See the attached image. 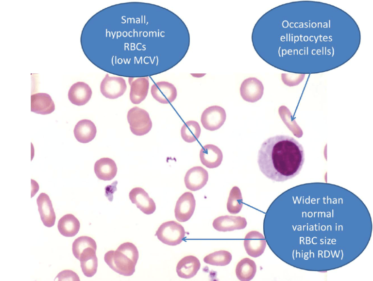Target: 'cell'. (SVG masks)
<instances>
[{
  "instance_id": "obj_1",
  "label": "cell",
  "mask_w": 373,
  "mask_h": 281,
  "mask_svg": "<svg viewBox=\"0 0 373 281\" xmlns=\"http://www.w3.org/2000/svg\"><path fill=\"white\" fill-rule=\"evenodd\" d=\"M264 232L271 250L295 268L325 272L364 251L372 221L363 202L339 186L322 182L289 189L271 203Z\"/></svg>"
},
{
  "instance_id": "obj_6",
  "label": "cell",
  "mask_w": 373,
  "mask_h": 281,
  "mask_svg": "<svg viewBox=\"0 0 373 281\" xmlns=\"http://www.w3.org/2000/svg\"><path fill=\"white\" fill-rule=\"evenodd\" d=\"M155 235L162 243L174 246L180 244L185 236L184 228L179 223L172 220L162 223Z\"/></svg>"
},
{
  "instance_id": "obj_30",
  "label": "cell",
  "mask_w": 373,
  "mask_h": 281,
  "mask_svg": "<svg viewBox=\"0 0 373 281\" xmlns=\"http://www.w3.org/2000/svg\"><path fill=\"white\" fill-rule=\"evenodd\" d=\"M87 248H92L97 250L95 241L87 236H82L76 239L72 244V253L74 257L79 260L83 251Z\"/></svg>"
},
{
  "instance_id": "obj_11",
  "label": "cell",
  "mask_w": 373,
  "mask_h": 281,
  "mask_svg": "<svg viewBox=\"0 0 373 281\" xmlns=\"http://www.w3.org/2000/svg\"><path fill=\"white\" fill-rule=\"evenodd\" d=\"M151 93L154 99L162 104L172 102L177 95L175 86L166 81L158 82L153 84L151 86Z\"/></svg>"
},
{
  "instance_id": "obj_31",
  "label": "cell",
  "mask_w": 373,
  "mask_h": 281,
  "mask_svg": "<svg viewBox=\"0 0 373 281\" xmlns=\"http://www.w3.org/2000/svg\"><path fill=\"white\" fill-rule=\"evenodd\" d=\"M283 83L288 86H295L299 84L305 77V74L292 73H282L281 75Z\"/></svg>"
},
{
  "instance_id": "obj_3",
  "label": "cell",
  "mask_w": 373,
  "mask_h": 281,
  "mask_svg": "<svg viewBox=\"0 0 373 281\" xmlns=\"http://www.w3.org/2000/svg\"><path fill=\"white\" fill-rule=\"evenodd\" d=\"M304 162L305 153L301 144L285 135L271 137L264 141L257 156L261 172L269 179L278 182L297 176Z\"/></svg>"
},
{
  "instance_id": "obj_19",
  "label": "cell",
  "mask_w": 373,
  "mask_h": 281,
  "mask_svg": "<svg viewBox=\"0 0 373 281\" xmlns=\"http://www.w3.org/2000/svg\"><path fill=\"white\" fill-rule=\"evenodd\" d=\"M200 159L202 164L209 168L218 167L221 163L223 154L217 146L207 144L203 147L200 151Z\"/></svg>"
},
{
  "instance_id": "obj_32",
  "label": "cell",
  "mask_w": 373,
  "mask_h": 281,
  "mask_svg": "<svg viewBox=\"0 0 373 281\" xmlns=\"http://www.w3.org/2000/svg\"><path fill=\"white\" fill-rule=\"evenodd\" d=\"M58 281H80L78 275L73 271L64 270L59 272L56 276Z\"/></svg>"
},
{
  "instance_id": "obj_10",
  "label": "cell",
  "mask_w": 373,
  "mask_h": 281,
  "mask_svg": "<svg viewBox=\"0 0 373 281\" xmlns=\"http://www.w3.org/2000/svg\"><path fill=\"white\" fill-rule=\"evenodd\" d=\"M264 93L262 83L254 77H250L244 80L240 87V93L242 98L249 102H255L259 100Z\"/></svg>"
},
{
  "instance_id": "obj_22",
  "label": "cell",
  "mask_w": 373,
  "mask_h": 281,
  "mask_svg": "<svg viewBox=\"0 0 373 281\" xmlns=\"http://www.w3.org/2000/svg\"><path fill=\"white\" fill-rule=\"evenodd\" d=\"M74 135L76 140L82 143H87L96 136L97 129L95 124L90 120L84 119L76 124Z\"/></svg>"
},
{
  "instance_id": "obj_21",
  "label": "cell",
  "mask_w": 373,
  "mask_h": 281,
  "mask_svg": "<svg viewBox=\"0 0 373 281\" xmlns=\"http://www.w3.org/2000/svg\"><path fill=\"white\" fill-rule=\"evenodd\" d=\"M200 267V262L196 257L188 255L179 261L176 266V272L181 278L190 279L196 275Z\"/></svg>"
},
{
  "instance_id": "obj_28",
  "label": "cell",
  "mask_w": 373,
  "mask_h": 281,
  "mask_svg": "<svg viewBox=\"0 0 373 281\" xmlns=\"http://www.w3.org/2000/svg\"><path fill=\"white\" fill-rule=\"evenodd\" d=\"M232 259V255L229 251L220 250L208 254L203 258V261L212 265L225 266L229 264Z\"/></svg>"
},
{
  "instance_id": "obj_25",
  "label": "cell",
  "mask_w": 373,
  "mask_h": 281,
  "mask_svg": "<svg viewBox=\"0 0 373 281\" xmlns=\"http://www.w3.org/2000/svg\"><path fill=\"white\" fill-rule=\"evenodd\" d=\"M79 220L72 214H68L63 216L58 221L57 228L59 232L66 237L75 236L80 230Z\"/></svg>"
},
{
  "instance_id": "obj_29",
  "label": "cell",
  "mask_w": 373,
  "mask_h": 281,
  "mask_svg": "<svg viewBox=\"0 0 373 281\" xmlns=\"http://www.w3.org/2000/svg\"><path fill=\"white\" fill-rule=\"evenodd\" d=\"M243 206V199L240 189L234 186L230 190L227 202V209L232 214L240 212Z\"/></svg>"
},
{
  "instance_id": "obj_4",
  "label": "cell",
  "mask_w": 373,
  "mask_h": 281,
  "mask_svg": "<svg viewBox=\"0 0 373 281\" xmlns=\"http://www.w3.org/2000/svg\"><path fill=\"white\" fill-rule=\"evenodd\" d=\"M139 257L136 246L131 242H125L119 246L116 250H110L104 255V260L107 265L118 274L132 276Z\"/></svg>"
},
{
  "instance_id": "obj_13",
  "label": "cell",
  "mask_w": 373,
  "mask_h": 281,
  "mask_svg": "<svg viewBox=\"0 0 373 281\" xmlns=\"http://www.w3.org/2000/svg\"><path fill=\"white\" fill-rule=\"evenodd\" d=\"M129 196L132 203L136 204L144 214L151 215L155 212V203L142 188L136 187L133 188L130 191Z\"/></svg>"
},
{
  "instance_id": "obj_12",
  "label": "cell",
  "mask_w": 373,
  "mask_h": 281,
  "mask_svg": "<svg viewBox=\"0 0 373 281\" xmlns=\"http://www.w3.org/2000/svg\"><path fill=\"white\" fill-rule=\"evenodd\" d=\"M267 241L264 236L256 231H249L244 240V247L247 253L254 258L261 256L265 251Z\"/></svg>"
},
{
  "instance_id": "obj_7",
  "label": "cell",
  "mask_w": 373,
  "mask_h": 281,
  "mask_svg": "<svg viewBox=\"0 0 373 281\" xmlns=\"http://www.w3.org/2000/svg\"><path fill=\"white\" fill-rule=\"evenodd\" d=\"M126 89V81L120 76H110L106 74L100 84L101 93L109 99H116L121 97Z\"/></svg>"
},
{
  "instance_id": "obj_17",
  "label": "cell",
  "mask_w": 373,
  "mask_h": 281,
  "mask_svg": "<svg viewBox=\"0 0 373 281\" xmlns=\"http://www.w3.org/2000/svg\"><path fill=\"white\" fill-rule=\"evenodd\" d=\"M36 202L44 225L47 227H52L55 222L56 216L50 197L47 194L41 193L37 197Z\"/></svg>"
},
{
  "instance_id": "obj_8",
  "label": "cell",
  "mask_w": 373,
  "mask_h": 281,
  "mask_svg": "<svg viewBox=\"0 0 373 281\" xmlns=\"http://www.w3.org/2000/svg\"><path fill=\"white\" fill-rule=\"evenodd\" d=\"M226 118L225 110L218 105L206 108L202 113L201 121L206 130L214 131L220 129L224 124Z\"/></svg>"
},
{
  "instance_id": "obj_20",
  "label": "cell",
  "mask_w": 373,
  "mask_h": 281,
  "mask_svg": "<svg viewBox=\"0 0 373 281\" xmlns=\"http://www.w3.org/2000/svg\"><path fill=\"white\" fill-rule=\"evenodd\" d=\"M31 111L41 115H48L55 110L51 97L47 93H38L31 96Z\"/></svg>"
},
{
  "instance_id": "obj_16",
  "label": "cell",
  "mask_w": 373,
  "mask_h": 281,
  "mask_svg": "<svg viewBox=\"0 0 373 281\" xmlns=\"http://www.w3.org/2000/svg\"><path fill=\"white\" fill-rule=\"evenodd\" d=\"M212 225L219 231H231L244 229L247 226V221L245 217L240 216L226 215L215 218Z\"/></svg>"
},
{
  "instance_id": "obj_27",
  "label": "cell",
  "mask_w": 373,
  "mask_h": 281,
  "mask_svg": "<svg viewBox=\"0 0 373 281\" xmlns=\"http://www.w3.org/2000/svg\"><path fill=\"white\" fill-rule=\"evenodd\" d=\"M201 129L199 124L194 120L185 122L181 129L182 139L186 142L192 143L200 137Z\"/></svg>"
},
{
  "instance_id": "obj_24",
  "label": "cell",
  "mask_w": 373,
  "mask_h": 281,
  "mask_svg": "<svg viewBox=\"0 0 373 281\" xmlns=\"http://www.w3.org/2000/svg\"><path fill=\"white\" fill-rule=\"evenodd\" d=\"M96 250L92 248L84 249L80 256L81 267L84 275L87 277H93L97 272L98 259Z\"/></svg>"
},
{
  "instance_id": "obj_2",
  "label": "cell",
  "mask_w": 373,
  "mask_h": 281,
  "mask_svg": "<svg viewBox=\"0 0 373 281\" xmlns=\"http://www.w3.org/2000/svg\"><path fill=\"white\" fill-rule=\"evenodd\" d=\"M122 12L120 8V28L117 31V45L120 48V71L122 68L147 67L149 76L167 70L161 64L167 56V45L171 43V29L167 20L152 17L153 13Z\"/></svg>"
},
{
  "instance_id": "obj_14",
  "label": "cell",
  "mask_w": 373,
  "mask_h": 281,
  "mask_svg": "<svg viewBox=\"0 0 373 281\" xmlns=\"http://www.w3.org/2000/svg\"><path fill=\"white\" fill-rule=\"evenodd\" d=\"M208 180L207 171L202 166H196L187 171L184 178V182L188 189L196 191L203 187Z\"/></svg>"
},
{
  "instance_id": "obj_26",
  "label": "cell",
  "mask_w": 373,
  "mask_h": 281,
  "mask_svg": "<svg viewBox=\"0 0 373 281\" xmlns=\"http://www.w3.org/2000/svg\"><path fill=\"white\" fill-rule=\"evenodd\" d=\"M256 272V265L255 262L248 258L241 260L236 267V274L238 280L248 281L252 280Z\"/></svg>"
},
{
  "instance_id": "obj_18",
  "label": "cell",
  "mask_w": 373,
  "mask_h": 281,
  "mask_svg": "<svg viewBox=\"0 0 373 281\" xmlns=\"http://www.w3.org/2000/svg\"><path fill=\"white\" fill-rule=\"evenodd\" d=\"M92 94V90L88 84L84 82H78L70 87L68 92V98L72 104L82 106L89 101Z\"/></svg>"
},
{
  "instance_id": "obj_5",
  "label": "cell",
  "mask_w": 373,
  "mask_h": 281,
  "mask_svg": "<svg viewBox=\"0 0 373 281\" xmlns=\"http://www.w3.org/2000/svg\"><path fill=\"white\" fill-rule=\"evenodd\" d=\"M127 118L131 132L136 136H142L152 129V122L145 110L135 106L128 112Z\"/></svg>"
},
{
  "instance_id": "obj_15",
  "label": "cell",
  "mask_w": 373,
  "mask_h": 281,
  "mask_svg": "<svg viewBox=\"0 0 373 281\" xmlns=\"http://www.w3.org/2000/svg\"><path fill=\"white\" fill-rule=\"evenodd\" d=\"M128 82L130 85V99L134 104H139L148 95L150 85L149 77H142L136 79L129 77Z\"/></svg>"
},
{
  "instance_id": "obj_9",
  "label": "cell",
  "mask_w": 373,
  "mask_h": 281,
  "mask_svg": "<svg viewBox=\"0 0 373 281\" xmlns=\"http://www.w3.org/2000/svg\"><path fill=\"white\" fill-rule=\"evenodd\" d=\"M196 201L193 194L190 192L183 193L178 199L174 209L175 217L181 222L188 221L193 215Z\"/></svg>"
},
{
  "instance_id": "obj_23",
  "label": "cell",
  "mask_w": 373,
  "mask_h": 281,
  "mask_svg": "<svg viewBox=\"0 0 373 281\" xmlns=\"http://www.w3.org/2000/svg\"><path fill=\"white\" fill-rule=\"evenodd\" d=\"M94 169L96 176L103 181L113 180L118 171L115 162L107 157L102 158L97 160L95 163Z\"/></svg>"
}]
</instances>
